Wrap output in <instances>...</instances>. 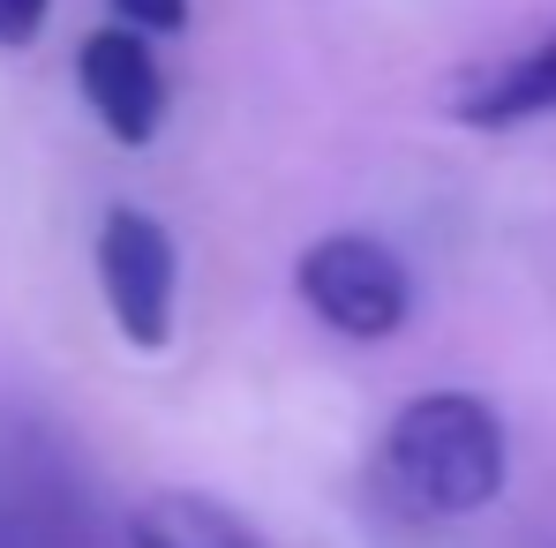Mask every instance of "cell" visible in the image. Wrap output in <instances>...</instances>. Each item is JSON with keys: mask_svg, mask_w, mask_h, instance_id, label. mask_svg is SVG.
I'll list each match as a JSON object with an SVG mask.
<instances>
[{"mask_svg": "<svg viewBox=\"0 0 556 548\" xmlns=\"http://www.w3.org/2000/svg\"><path fill=\"white\" fill-rule=\"evenodd\" d=\"M549 113H556V30L534 38L527 53L481 68L452 98V120L459 128H527V120H549Z\"/></svg>", "mask_w": 556, "mask_h": 548, "instance_id": "obj_5", "label": "cell"}, {"mask_svg": "<svg viewBox=\"0 0 556 548\" xmlns=\"http://www.w3.org/2000/svg\"><path fill=\"white\" fill-rule=\"evenodd\" d=\"M128 548H256V541L211 496H151L128 519Z\"/></svg>", "mask_w": 556, "mask_h": 548, "instance_id": "obj_6", "label": "cell"}, {"mask_svg": "<svg viewBox=\"0 0 556 548\" xmlns=\"http://www.w3.org/2000/svg\"><path fill=\"white\" fill-rule=\"evenodd\" d=\"M504 421L489 398L473 391H429L414 406H399L391 436H383V481L399 504L429 511V519H473L481 504L504 496Z\"/></svg>", "mask_w": 556, "mask_h": 548, "instance_id": "obj_1", "label": "cell"}, {"mask_svg": "<svg viewBox=\"0 0 556 548\" xmlns=\"http://www.w3.org/2000/svg\"><path fill=\"white\" fill-rule=\"evenodd\" d=\"M46 15H53V0H0V53H23V46H38Z\"/></svg>", "mask_w": 556, "mask_h": 548, "instance_id": "obj_8", "label": "cell"}, {"mask_svg": "<svg viewBox=\"0 0 556 548\" xmlns=\"http://www.w3.org/2000/svg\"><path fill=\"white\" fill-rule=\"evenodd\" d=\"M293 285L339 339H391L414 316V278L376 233H324L316 248H301Z\"/></svg>", "mask_w": 556, "mask_h": 548, "instance_id": "obj_2", "label": "cell"}, {"mask_svg": "<svg viewBox=\"0 0 556 548\" xmlns=\"http://www.w3.org/2000/svg\"><path fill=\"white\" fill-rule=\"evenodd\" d=\"M98 293H105V316L128 346L159 354L174 339V301H181V256H174V233L151 218V211H128L113 203L98 218Z\"/></svg>", "mask_w": 556, "mask_h": 548, "instance_id": "obj_3", "label": "cell"}, {"mask_svg": "<svg viewBox=\"0 0 556 548\" xmlns=\"http://www.w3.org/2000/svg\"><path fill=\"white\" fill-rule=\"evenodd\" d=\"M76 84H84V105L98 113V128L128 151H143L166 128V68H159L151 38L128 23H105L76 46Z\"/></svg>", "mask_w": 556, "mask_h": 548, "instance_id": "obj_4", "label": "cell"}, {"mask_svg": "<svg viewBox=\"0 0 556 548\" xmlns=\"http://www.w3.org/2000/svg\"><path fill=\"white\" fill-rule=\"evenodd\" d=\"M113 15H121L128 30H143V38H174V30H188V0H113Z\"/></svg>", "mask_w": 556, "mask_h": 548, "instance_id": "obj_7", "label": "cell"}]
</instances>
